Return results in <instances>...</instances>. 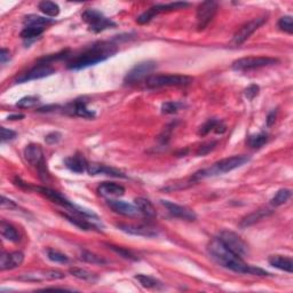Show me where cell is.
<instances>
[{"label":"cell","mask_w":293,"mask_h":293,"mask_svg":"<svg viewBox=\"0 0 293 293\" xmlns=\"http://www.w3.org/2000/svg\"><path fill=\"white\" fill-rule=\"evenodd\" d=\"M107 205L115 212L117 214L124 215V216H135L140 213L139 210L136 209L135 205L129 204V203L117 201V200H108Z\"/></svg>","instance_id":"ac0fdd59"},{"label":"cell","mask_w":293,"mask_h":293,"mask_svg":"<svg viewBox=\"0 0 293 293\" xmlns=\"http://www.w3.org/2000/svg\"><path fill=\"white\" fill-rule=\"evenodd\" d=\"M216 144H218V142H216V141H211V142H207V143L202 144V145L200 146V148L197 149L196 155H197V156H205V155H207L209 153H211L212 150H214Z\"/></svg>","instance_id":"b9f144b4"},{"label":"cell","mask_w":293,"mask_h":293,"mask_svg":"<svg viewBox=\"0 0 293 293\" xmlns=\"http://www.w3.org/2000/svg\"><path fill=\"white\" fill-rule=\"evenodd\" d=\"M38 102H39V97L29 95L22 97L21 100H18V102L16 103V107L21 108V109H29V108L35 107Z\"/></svg>","instance_id":"74e56055"},{"label":"cell","mask_w":293,"mask_h":293,"mask_svg":"<svg viewBox=\"0 0 293 293\" xmlns=\"http://www.w3.org/2000/svg\"><path fill=\"white\" fill-rule=\"evenodd\" d=\"M64 277H65L64 274L59 271H37L23 274V275L18 277V280L26 282H42V281L63 280Z\"/></svg>","instance_id":"5bb4252c"},{"label":"cell","mask_w":293,"mask_h":293,"mask_svg":"<svg viewBox=\"0 0 293 293\" xmlns=\"http://www.w3.org/2000/svg\"><path fill=\"white\" fill-rule=\"evenodd\" d=\"M266 21H267L266 17H257L248 23H245L244 26L240 27L239 29L235 32L233 41H231L233 42V45L235 46L242 45L243 42L247 41Z\"/></svg>","instance_id":"8fae6325"},{"label":"cell","mask_w":293,"mask_h":293,"mask_svg":"<svg viewBox=\"0 0 293 293\" xmlns=\"http://www.w3.org/2000/svg\"><path fill=\"white\" fill-rule=\"evenodd\" d=\"M276 116H277V109H274L271 112L268 113V117H267V126H272L276 120Z\"/></svg>","instance_id":"c3c4849f"},{"label":"cell","mask_w":293,"mask_h":293,"mask_svg":"<svg viewBox=\"0 0 293 293\" xmlns=\"http://www.w3.org/2000/svg\"><path fill=\"white\" fill-rule=\"evenodd\" d=\"M25 261V254L21 251H15L11 253L4 252L0 258V269L3 272L11 271V269H15L20 267Z\"/></svg>","instance_id":"2e32d148"},{"label":"cell","mask_w":293,"mask_h":293,"mask_svg":"<svg viewBox=\"0 0 293 293\" xmlns=\"http://www.w3.org/2000/svg\"><path fill=\"white\" fill-rule=\"evenodd\" d=\"M278 27L281 28V30L287 32V34H293V21L292 16H283L278 21Z\"/></svg>","instance_id":"ab89813d"},{"label":"cell","mask_w":293,"mask_h":293,"mask_svg":"<svg viewBox=\"0 0 293 293\" xmlns=\"http://www.w3.org/2000/svg\"><path fill=\"white\" fill-rule=\"evenodd\" d=\"M268 262L271 263V266L280 269V271H284L286 273L293 272V261L289 257L271 256L268 259Z\"/></svg>","instance_id":"4316f807"},{"label":"cell","mask_w":293,"mask_h":293,"mask_svg":"<svg viewBox=\"0 0 293 293\" xmlns=\"http://www.w3.org/2000/svg\"><path fill=\"white\" fill-rule=\"evenodd\" d=\"M216 11H218V3L212 2V0L202 3L198 6L196 14L198 31H203L210 25L215 16Z\"/></svg>","instance_id":"30bf717a"},{"label":"cell","mask_w":293,"mask_h":293,"mask_svg":"<svg viewBox=\"0 0 293 293\" xmlns=\"http://www.w3.org/2000/svg\"><path fill=\"white\" fill-rule=\"evenodd\" d=\"M267 142H268V134L263 133V132L256 135H251L248 140L249 145L253 149L261 148V146H263Z\"/></svg>","instance_id":"e575fe53"},{"label":"cell","mask_w":293,"mask_h":293,"mask_svg":"<svg viewBox=\"0 0 293 293\" xmlns=\"http://www.w3.org/2000/svg\"><path fill=\"white\" fill-rule=\"evenodd\" d=\"M69 273L78 280H82L85 282H91L94 283L97 281V276L95 274H93L91 272L86 271V269H82V268H70Z\"/></svg>","instance_id":"f546056e"},{"label":"cell","mask_w":293,"mask_h":293,"mask_svg":"<svg viewBox=\"0 0 293 293\" xmlns=\"http://www.w3.org/2000/svg\"><path fill=\"white\" fill-rule=\"evenodd\" d=\"M54 72H55V69L52 67L51 64L37 63L34 68L29 70V71L22 74L20 77H17L16 83H27V82H30V80L41 79V78L48 77V76L53 75Z\"/></svg>","instance_id":"4fadbf2b"},{"label":"cell","mask_w":293,"mask_h":293,"mask_svg":"<svg viewBox=\"0 0 293 293\" xmlns=\"http://www.w3.org/2000/svg\"><path fill=\"white\" fill-rule=\"evenodd\" d=\"M227 130V126L219 119H209L206 123H204L198 130V134L201 136H205L210 133V132H215L216 134H222L225 133Z\"/></svg>","instance_id":"cb8c5ba5"},{"label":"cell","mask_w":293,"mask_h":293,"mask_svg":"<svg viewBox=\"0 0 293 293\" xmlns=\"http://www.w3.org/2000/svg\"><path fill=\"white\" fill-rule=\"evenodd\" d=\"M16 132L13 130H8L6 127H2V141L3 142H7V141L14 140L16 138Z\"/></svg>","instance_id":"ee69618b"},{"label":"cell","mask_w":293,"mask_h":293,"mask_svg":"<svg viewBox=\"0 0 293 293\" xmlns=\"http://www.w3.org/2000/svg\"><path fill=\"white\" fill-rule=\"evenodd\" d=\"M61 139H62V134L59 133V132H52V133L50 134H47L45 136V141H46V143H48V144H56V143H59Z\"/></svg>","instance_id":"f6af8a7d"},{"label":"cell","mask_w":293,"mask_h":293,"mask_svg":"<svg viewBox=\"0 0 293 293\" xmlns=\"http://www.w3.org/2000/svg\"><path fill=\"white\" fill-rule=\"evenodd\" d=\"M45 28L41 27H26L25 29L21 31V38L22 39H34V38L39 37L40 35L44 34Z\"/></svg>","instance_id":"836d02e7"},{"label":"cell","mask_w":293,"mask_h":293,"mask_svg":"<svg viewBox=\"0 0 293 293\" xmlns=\"http://www.w3.org/2000/svg\"><path fill=\"white\" fill-rule=\"evenodd\" d=\"M207 251L211 258L219 264L229 271L237 274H250L256 276H268L269 274L263 269L251 266L244 261L243 258L236 256L234 252L221 242L219 237H215L207 245Z\"/></svg>","instance_id":"6da1fadb"},{"label":"cell","mask_w":293,"mask_h":293,"mask_svg":"<svg viewBox=\"0 0 293 293\" xmlns=\"http://www.w3.org/2000/svg\"><path fill=\"white\" fill-rule=\"evenodd\" d=\"M134 204L140 213H142L144 216H146V218L153 219L156 218V215H157V212H156L154 204L149 200H146V198L143 197L135 198Z\"/></svg>","instance_id":"484cf974"},{"label":"cell","mask_w":293,"mask_h":293,"mask_svg":"<svg viewBox=\"0 0 293 293\" xmlns=\"http://www.w3.org/2000/svg\"><path fill=\"white\" fill-rule=\"evenodd\" d=\"M160 203L166 207V210L168 211V213L171 214L174 218H178V219H182V220H186V221H195L197 219V215L195 212L192 210L188 209L186 206H182V205H179L176 204V203L173 202H169V201H165L162 200Z\"/></svg>","instance_id":"9a60e30c"},{"label":"cell","mask_w":293,"mask_h":293,"mask_svg":"<svg viewBox=\"0 0 293 293\" xmlns=\"http://www.w3.org/2000/svg\"><path fill=\"white\" fill-rule=\"evenodd\" d=\"M25 22L26 27H41L44 28L48 25H52L54 22V20H51V18L47 17H42L39 15H35V14H31V15H27L25 17Z\"/></svg>","instance_id":"f1b7e54d"},{"label":"cell","mask_w":293,"mask_h":293,"mask_svg":"<svg viewBox=\"0 0 293 293\" xmlns=\"http://www.w3.org/2000/svg\"><path fill=\"white\" fill-rule=\"evenodd\" d=\"M2 207H3V209L12 210V209H16L17 205L12 200H8V198L3 196L2 197Z\"/></svg>","instance_id":"bcb514c9"},{"label":"cell","mask_w":293,"mask_h":293,"mask_svg":"<svg viewBox=\"0 0 293 293\" xmlns=\"http://www.w3.org/2000/svg\"><path fill=\"white\" fill-rule=\"evenodd\" d=\"M9 59H11V53H9L8 50L3 48L0 51V62H2V64L6 63Z\"/></svg>","instance_id":"7dc6e473"},{"label":"cell","mask_w":293,"mask_h":293,"mask_svg":"<svg viewBox=\"0 0 293 293\" xmlns=\"http://www.w3.org/2000/svg\"><path fill=\"white\" fill-rule=\"evenodd\" d=\"M25 158L32 166L39 169L40 176H46V165L44 159V150L40 144L31 143L26 146Z\"/></svg>","instance_id":"7c38bea8"},{"label":"cell","mask_w":293,"mask_h":293,"mask_svg":"<svg viewBox=\"0 0 293 293\" xmlns=\"http://www.w3.org/2000/svg\"><path fill=\"white\" fill-rule=\"evenodd\" d=\"M182 107H183L182 103L177 101L165 102L162 106V112L165 113V115H172V113H177Z\"/></svg>","instance_id":"f35d334b"},{"label":"cell","mask_w":293,"mask_h":293,"mask_svg":"<svg viewBox=\"0 0 293 293\" xmlns=\"http://www.w3.org/2000/svg\"><path fill=\"white\" fill-rule=\"evenodd\" d=\"M135 280L138 281L141 285L145 289H156V287H158L162 283H160L158 280H156V278L151 277L149 275H143V274H139V275L135 276Z\"/></svg>","instance_id":"d6a6232c"},{"label":"cell","mask_w":293,"mask_h":293,"mask_svg":"<svg viewBox=\"0 0 293 293\" xmlns=\"http://www.w3.org/2000/svg\"><path fill=\"white\" fill-rule=\"evenodd\" d=\"M63 218L67 219L69 222H71L72 225H75L76 227H78L82 230H95V231H100L99 230V227L95 225V220H92V219H88V218H84V216H80V215H76V214H71V213H62Z\"/></svg>","instance_id":"ffe728a7"},{"label":"cell","mask_w":293,"mask_h":293,"mask_svg":"<svg viewBox=\"0 0 293 293\" xmlns=\"http://www.w3.org/2000/svg\"><path fill=\"white\" fill-rule=\"evenodd\" d=\"M117 52V46L111 44V42H96V44L89 46L83 53L75 56L68 63L67 67L70 70H80L88 68L91 67V65L103 62V61H106L107 59L111 58Z\"/></svg>","instance_id":"7a4b0ae2"},{"label":"cell","mask_w":293,"mask_h":293,"mask_svg":"<svg viewBox=\"0 0 293 293\" xmlns=\"http://www.w3.org/2000/svg\"><path fill=\"white\" fill-rule=\"evenodd\" d=\"M47 257H48L51 261H53L55 263H68L69 262V258L65 256V254L56 251V250H53V249L47 250Z\"/></svg>","instance_id":"8d00e7d4"},{"label":"cell","mask_w":293,"mask_h":293,"mask_svg":"<svg viewBox=\"0 0 293 293\" xmlns=\"http://www.w3.org/2000/svg\"><path fill=\"white\" fill-rule=\"evenodd\" d=\"M156 69V62L154 61H144L134 65L129 72L126 74L124 78V83L126 85L138 84L142 80H145L149 77L150 74Z\"/></svg>","instance_id":"9c48e42d"},{"label":"cell","mask_w":293,"mask_h":293,"mask_svg":"<svg viewBox=\"0 0 293 293\" xmlns=\"http://www.w3.org/2000/svg\"><path fill=\"white\" fill-rule=\"evenodd\" d=\"M25 118V115H11V116H8V120H21Z\"/></svg>","instance_id":"681fc988"},{"label":"cell","mask_w":293,"mask_h":293,"mask_svg":"<svg viewBox=\"0 0 293 293\" xmlns=\"http://www.w3.org/2000/svg\"><path fill=\"white\" fill-rule=\"evenodd\" d=\"M38 8L40 9L41 13H44L46 16L50 17H55L60 14V7L58 4H55L53 2H40L38 4Z\"/></svg>","instance_id":"4dcf8cb0"},{"label":"cell","mask_w":293,"mask_h":293,"mask_svg":"<svg viewBox=\"0 0 293 293\" xmlns=\"http://www.w3.org/2000/svg\"><path fill=\"white\" fill-rule=\"evenodd\" d=\"M249 160H250V157L249 156H245V155H237V156H233V157L224 158V159H221V160H219V162H216L215 164L212 165L211 167L202 169V171H200V172H196L192 176L191 180L197 181V180H201V179H204V178L220 176V174L231 172L236 168L243 166V165L247 164Z\"/></svg>","instance_id":"3957f363"},{"label":"cell","mask_w":293,"mask_h":293,"mask_svg":"<svg viewBox=\"0 0 293 293\" xmlns=\"http://www.w3.org/2000/svg\"><path fill=\"white\" fill-rule=\"evenodd\" d=\"M64 164L70 171L75 173H84L85 171H87L88 163L86 162V159L83 155L76 154L74 156H70V157L64 159Z\"/></svg>","instance_id":"7402d4cb"},{"label":"cell","mask_w":293,"mask_h":293,"mask_svg":"<svg viewBox=\"0 0 293 293\" xmlns=\"http://www.w3.org/2000/svg\"><path fill=\"white\" fill-rule=\"evenodd\" d=\"M87 173L91 174V176H96V174H105V176L115 177V178H126L125 174L123 173L121 171H119V169L107 166V165L96 164V163L88 164Z\"/></svg>","instance_id":"44dd1931"},{"label":"cell","mask_w":293,"mask_h":293,"mask_svg":"<svg viewBox=\"0 0 293 293\" xmlns=\"http://www.w3.org/2000/svg\"><path fill=\"white\" fill-rule=\"evenodd\" d=\"M273 213L272 210L266 209V207H262V209H259L257 211L252 212L251 214H249L243 218V220L240 221L239 227H242V228H247V227L252 226L254 224H257L258 221L262 220L263 218H266V216L271 215Z\"/></svg>","instance_id":"d4e9b609"},{"label":"cell","mask_w":293,"mask_h":293,"mask_svg":"<svg viewBox=\"0 0 293 293\" xmlns=\"http://www.w3.org/2000/svg\"><path fill=\"white\" fill-rule=\"evenodd\" d=\"M117 228H119L121 231L126 234L134 235V236H142V237H155L157 236V231L146 226H134V225H125L120 224L117 225Z\"/></svg>","instance_id":"d6986e66"},{"label":"cell","mask_w":293,"mask_h":293,"mask_svg":"<svg viewBox=\"0 0 293 293\" xmlns=\"http://www.w3.org/2000/svg\"><path fill=\"white\" fill-rule=\"evenodd\" d=\"M259 91H260V87L258 86V85H254V84L250 85V86L244 91V95L248 99V100L251 101L258 95Z\"/></svg>","instance_id":"7bdbcfd3"},{"label":"cell","mask_w":293,"mask_h":293,"mask_svg":"<svg viewBox=\"0 0 293 293\" xmlns=\"http://www.w3.org/2000/svg\"><path fill=\"white\" fill-rule=\"evenodd\" d=\"M277 62V59L269 58V56H248V58H242L234 61L231 68L236 71H249V70L274 65Z\"/></svg>","instance_id":"8992f818"},{"label":"cell","mask_w":293,"mask_h":293,"mask_svg":"<svg viewBox=\"0 0 293 293\" xmlns=\"http://www.w3.org/2000/svg\"><path fill=\"white\" fill-rule=\"evenodd\" d=\"M0 233H2V236L5 238L9 240V242H14L16 243L20 240V235H18L16 228L11 224H8L5 220L0 222Z\"/></svg>","instance_id":"83f0119b"},{"label":"cell","mask_w":293,"mask_h":293,"mask_svg":"<svg viewBox=\"0 0 293 293\" xmlns=\"http://www.w3.org/2000/svg\"><path fill=\"white\" fill-rule=\"evenodd\" d=\"M292 196V191L290 189H281V190H278L276 192V195L272 198L271 201V204L273 206H281L283 204H285V203L290 200Z\"/></svg>","instance_id":"1f68e13d"},{"label":"cell","mask_w":293,"mask_h":293,"mask_svg":"<svg viewBox=\"0 0 293 293\" xmlns=\"http://www.w3.org/2000/svg\"><path fill=\"white\" fill-rule=\"evenodd\" d=\"M219 238L231 252H234L236 254V256L244 258L249 254L248 244L245 243L244 239L236 233H233V231L229 230H224L220 233Z\"/></svg>","instance_id":"ba28073f"},{"label":"cell","mask_w":293,"mask_h":293,"mask_svg":"<svg viewBox=\"0 0 293 293\" xmlns=\"http://www.w3.org/2000/svg\"><path fill=\"white\" fill-rule=\"evenodd\" d=\"M97 192L103 197H119L125 193V188L115 182H103L97 187Z\"/></svg>","instance_id":"603a6c76"},{"label":"cell","mask_w":293,"mask_h":293,"mask_svg":"<svg viewBox=\"0 0 293 293\" xmlns=\"http://www.w3.org/2000/svg\"><path fill=\"white\" fill-rule=\"evenodd\" d=\"M108 248L111 249L113 252L118 253V254H119V256L124 257V258H126V259H130V260H138V258H136L133 253H132L131 251H129V250L124 249V248L115 247V245H110V244H108Z\"/></svg>","instance_id":"60d3db41"},{"label":"cell","mask_w":293,"mask_h":293,"mask_svg":"<svg viewBox=\"0 0 293 293\" xmlns=\"http://www.w3.org/2000/svg\"><path fill=\"white\" fill-rule=\"evenodd\" d=\"M192 82L193 78L186 75H150L145 79V86L148 88L188 86Z\"/></svg>","instance_id":"277c9868"},{"label":"cell","mask_w":293,"mask_h":293,"mask_svg":"<svg viewBox=\"0 0 293 293\" xmlns=\"http://www.w3.org/2000/svg\"><path fill=\"white\" fill-rule=\"evenodd\" d=\"M82 18L88 26L89 30L95 32V34H99V32H102L116 27L115 22L110 20L109 17L103 15L101 12L96 11V9L92 8L86 9V11L83 13Z\"/></svg>","instance_id":"5b68a950"},{"label":"cell","mask_w":293,"mask_h":293,"mask_svg":"<svg viewBox=\"0 0 293 293\" xmlns=\"http://www.w3.org/2000/svg\"><path fill=\"white\" fill-rule=\"evenodd\" d=\"M65 111L70 113V115L87 118V119L95 117V112L88 109L87 102L84 99H79V100H75L72 103H70V105L65 107Z\"/></svg>","instance_id":"e0dca14e"},{"label":"cell","mask_w":293,"mask_h":293,"mask_svg":"<svg viewBox=\"0 0 293 293\" xmlns=\"http://www.w3.org/2000/svg\"><path fill=\"white\" fill-rule=\"evenodd\" d=\"M189 6L188 3L183 2H177V3H169V4H160L156 5V6L150 7L148 11L141 14V15L136 18V22L139 25H146L149 23L155 16L159 15L162 13H168L174 11H180V9H184Z\"/></svg>","instance_id":"52a82bcc"},{"label":"cell","mask_w":293,"mask_h":293,"mask_svg":"<svg viewBox=\"0 0 293 293\" xmlns=\"http://www.w3.org/2000/svg\"><path fill=\"white\" fill-rule=\"evenodd\" d=\"M80 259L84 260L85 262L92 263V264H106L107 261L102 257H99L89 251H82L80 253Z\"/></svg>","instance_id":"d590c367"}]
</instances>
